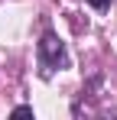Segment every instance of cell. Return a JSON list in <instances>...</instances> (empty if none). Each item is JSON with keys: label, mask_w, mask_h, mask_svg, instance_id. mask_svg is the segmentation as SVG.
<instances>
[{"label": "cell", "mask_w": 117, "mask_h": 120, "mask_svg": "<svg viewBox=\"0 0 117 120\" xmlns=\"http://www.w3.org/2000/svg\"><path fill=\"white\" fill-rule=\"evenodd\" d=\"M39 62H42V68H46V71H55V68H65V65H68L65 45L58 42V36L46 33V36L39 39Z\"/></svg>", "instance_id": "6da1fadb"}, {"label": "cell", "mask_w": 117, "mask_h": 120, "mask_svg": "<svg viewBox=\"0 0 117 120\" xmlns=\"http://www.w3.org/2000/svg\"><path fill=\"white\" fill-rule=\"evenodd\" d=\"M13 117H33V107H16Z\"/></svg>", "instance_id": "7a4b0ae2"}, {"label": "cell", "mask_w": 117, "mask_h": 120, "mask_svg": "<svg viewBox=\"0 0 117 120\" xmlns=\"http://www.w3.org/2000/svg\"><path fill=\"white\" fill-rule=\"evenodd\" d=\"M85 3H91L94 10H107V3H111V0H85Z\"/></svg>", "instance_id": "3957f363"}]
</instances>
